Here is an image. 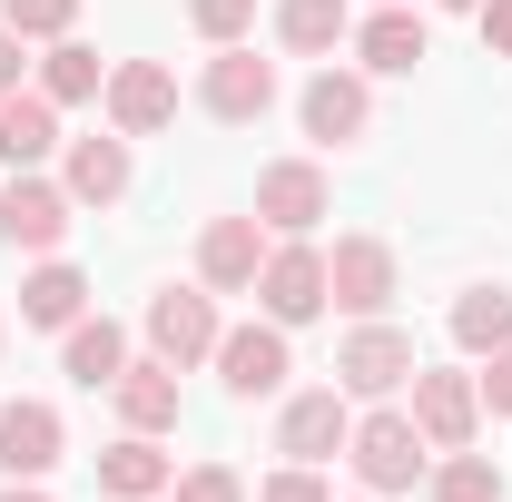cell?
<instances>
[{
    "mask_svg": "<svg viewBox=\"0 0 512 502\" xmlns=\"http://www.w3.org/2000/svg\"><path fill=\"white\" fill-rule=\"evenodd\" d=\"M444 10H483V0H444Z\"/></svg>",
    "mask_w": 512,
    "mask_h": 502,
    "instance_id": "obj_35",
    "label": "cell"
},
{
    "mask_svg": "<svg viewBox=\"0 0 512 502\" xmlns=\"http://www.w3.org/2000/svg\"><path fill=\"white\" fill-rule=\"evenodd\" d=\"M99 99H109V128H119V138H158V128L178 119V79L158 60H119Z\"/></svg>",
    "mask_w": 512,
    "mask_h": 502,
    "instance_id": "obj_12",
    "label": "cell"
},
{
    "mask_svg": "<svg viewBox=\"0 0 512 502\" xmlns=\"http://www.w3.org/2000/svg\"><path fill=\"white\" fill-rule=\"evenodd\" d=\"M168 502H256V493L227 473V463H188V473L168 483Z\"/></svg>",
    "mask_w": 512,
    "mask_h": 502,
    "instance_id": "obj_29",
    "label": "cell"
},
{
    "mask_svg": "<svg viewBox=\"0 0 512 502\" xmlns=\"http://www.w3.org/2000/svg\"><path fill=\"white\" fill-rule=\"evenodd\" d=\"M424 493H434V502H503V463L463 443V453H444V463L424 473Z\"/></svg>",
    "mask_w": 512,
    "mask_h": 502,
    "instance_id": "obj_26",
    "label": "cell"
},
{
    "mask_svg": "<svg viewBox=\"0 0 512 502\" xmlns=\"http://www.w3.org/2000/svg\"><path fill=\"white\" fill-rule=\"evenodd\" d=\"M365 128H375V89H365L355 69H316V79H306V138L345 148V138H365Z\"/></svg>",
    "mask_w": 512,
    "mask_h": 502,
    "instance_id": "obj_15",
    "label": "cell"
},
{
    "mask_svg": "<svg viewBox=\"0 0 512 502\" xmlns=\"http://www.w3.org/2000/svg\"><path fill=\"white\" fill-rule=\"evenodd\" d=\"M414 434L434 443V453H463V443L483 434V394H473V375L414 365Z\"/></svg>",
    "mask_w": 512,
    "mask_h": 502,
    "instance_id": "obj_8",
    "label": "cell"
},
{
    "mask_svg": "<svg viewBox=\"0 0 512 502\" xmlns=\"http://www.w3.org/2000/svg\"><path fill=\"white\" fill-rule=\"evenodd\" d=\"M325 296L345 315H384L394 306V247L384 237H335V256H325Z\"/></svg>",
    "mask_w": 512,
    "mask_h": 502,
    "instance_id": "obj_13",
    "label": "cell"
},
{
    "mask_svg": "<svg viewBox=\"0 0 512 502\" xmlns=\"http://www.w3.org/2000/svg\"><path fill=\"white\" fill-rule=\"evenodd\" d=\"M60 453H69V434H60V404H40V394L0 404V473H10V483H40V473H50Z\"/></svg>",
    "mask_w": 512,
    "mask_h": 502,
    "instance_id": "obj_14",
    "label": "cell"
},
{
    "mask_svg": "<svg viewBox=\"0 0 512 502\" xmlns=\"http://www.w3.org/2000/svg\"><path fill=\"white\" fill-rule=\"evenodd\" d=\"M0 30H20V40H69V30H79V0H0Z\"/></svg>",
    "mask_w": 512,
    "mask_h": 502,
    "instance_id": "obj_27",
    "label": "cell"
},
{
    "mask_svg": "<svg viewBox=\"0 0 512 502\" xmlns=\"http://www.w3.org/2000/svg\"><path fill=\"white\" fill-rule=\"evenodd\" d=\"M0 502H50V493H40V483H0Z\"/></svg>",
    "mask_w": 512,
    "mask_h": 502,
    "instance_id": "obj_34",
    "label": "cell"
},
{
    "mask_svg": "<svg viewBox=\"0 0 512 502\" xmlns=\"http://www.w3.org/2000/svg\"><path fill=\"white\" fill-rule=\"evenodd\" d=\"M109 394H119V424H128V434H168V424H178V365H158V355H138Z\"/></svg>",
    "mask_w": 512,
    "mask_h": 502,
    "instance_id": "obj_20",
    "label": "cell"
},
{
    "mask_svg": "<svg viewBox=\"0 0 512 502\" xmlns=\"http://www.w3.org/2000/svg\"><path fill=\"white\" fill-rule=\"evenodd\" d=\"M50 148H60V109L40 89H10L0 99V168H40Z\"/></svg>",
    "mask_w": 512,
    "mask_h": 502,
    "instance_id": "obj_21",
    "label": "cell"
},
{
    "mask_svg": "<svg viewBox=\"0 0 512 502\" xmlns=\"http://www.w3.org/2000/svg\"><path fill=\"white\" fill-rule=\"evenodd\" d=\"M345 463L365 473V493H414V483L434 473V443L414 434V414L384 404V414H365V424L345 434Z\"/></svg>",
    "mask_w": 512,
    "mask_h": 502,
    "instance_id": "obj_1",
    "label": "cell"
},
{
    "mask_svg": "<svg viewBox=\"0 0 512 502\" xmlns=\"http://www.w3.org/2000/svg\"><path fill=\"white\" fill-rule=\"evenodd\" d=\"M69 217H79V197H69L60 178L10 168V188H0V247H10V256H60Z\"/></svg>",
    "mask_w": 512,
    "mask_h": 502,
    "instance_id": "obj_2",
    "label": "cell"
},
{
    "mask_svg": "<svg viewBox=\"0 0 512 502\" xmlns=\"http://www.w3.org/2000/svg\"><path fill=\"white\" fill-rule=\"evenodd\" d=\"M217 384L237 394V404H266V394H286V375H296V355H286V325L266 315V325H227L217 335Z\"/></svg>",
    "mask_w": 512,
    "mask_h": 502,
    "instance_id": "obj_4",
    "label": "cell"
},
{
    "mask_svg": "<svg viewBox=\"0 0 512 502\" xmlns=\"http://www.w3.org/2000/svg\"><path fill=\"white\" fill-rule=\"evenodd\" d=\"M256 217L276 227V237H316L325 217H335V188H325L316 158H276L266 178H256Z\"/></svg>",
    "mask_w": 512,
    "mask_h": 502,
    "instance_id": "obj_7",
    "label": "cell"
},
{
    "mask_svg": "<svg viewBox=\"0 0 512 502\" xmlns=\"http://www.w3.org/2000/svg\"><path fill=\"white\" fill-rule=\"evenodd\" d=\"M188 30L227 50V40H247V30H256V0H188Z\"/></svg>",
    "mask_w": 512,
    "mask_h": 502,
    "instance_id": "obj_28",
    "label": "cell"
},
{
    "mask_svg": "<svg viewBox=\"0 0 512 502\" xmlns=\"http://www.w3.org/2000/svg\"><path fill=\"white\" fill-rule=\"evenodd\" d=\"M128 178H138V168H128V138H119V128H109V138H69L60 188L79 197V207H119V197H128Z\"/></svg>",
    "mask_w": 512,
    "mask_h": 502,
    "instance_id": "obj_16",
    "label": "cell"
},
{
    "mask_svg": "<svg viewBox=\"0 0 512 502\" xmlns=\"http://www.w3.org/2000/svg\"><path fill=\"white\" fill-rule=\"evenodd\" d=\"M345 434H355V414H345V384L286 394V414H276V453H286V463H325V453H345Z\"/></svg>",
    "mask_w": 512,
    "mask_h": 502,
    "instance_id": "obj_11",
    "label": "cell"
},
{
    "mask_svg": "<svg viewBox=\"0 0 512 502\" xmlns=\"http://www.w3.org/2000/svg\"><path fill=\"white\" fill-rule=\"evenodd\" d=\"M99 89H109L99 50H89V40H50V60H40V99H50V109H79V99H99Z\"/></svg>",
    "mask_w": 512,
    "mask_h": 502,
    "instance_id": "obj_25",
    "label": "cell"
},
{
    "mask_svg": "<svg viewBox=\"0 0 512 502\" xmlns=\"http://www.w3.org/2000/svg\"><path fill=\"white\" fill-rule=\"evenodd\" d=\"M168 483H178V463L158 453V434H119L109 453H99V493L109 502H158Z\"/></svg>",
    "mask_w": 512,
    "mask_h": 502,
    "instance_id": "obj_17",
    "label": "cell"
},
{
    "mask_svg": "<svg viewBox=\"0 0 512 502\" xmlns=\"http://www.w3.org/2000/svg\"><path fill=\"white\" fill-rule=\"evenodd\" d=\"M256 266H266V217H207V237H197V286L207 296H247Z\"/></svg>",
    "mask_w": 512,
    "mask_h": 502,
    "instance_id": "obj_10",
    "label": "cell"
},
{
    "mask_svg": "<svg viewBox=\"0 0 512 502\" xmlns=\"http://www.w3.org/2000/svg\"><path fill=\"white\" fill-rule=\"evenodd\" d=\"M20 50H30V40H20V30H0V99L20 89Z\"/></svg>",
    "mask_w": 512,
    "mask_h": 502,
    "instance_id": "obj_33",
    "label": "cell"
},
{
    "mask_svg": "<svg viewBox=\"0 0 512 502\" xmlns=\"http://www.w3.org/2000/svg\"><path fill=\"white\" fill-rule=\"evenodd\" d=\"M89 315V276L79 266H60V256H40L30 276H20V325H50V335H69Z\"/></svg>",
    "mask_w": 512,
    "mask_h": 502,
    "instance_id": "obj_18",
    "label": "cell"
},
{
    "mask_svg": "<svg viewBox=\"0 0 512 502\" xmlns=\"http://www.w3.org/2000/svg\"><path fill=\"white\" fill-rule=\"evenodd\" d=\"M335 384H345V394H404V384H414V335L384 325V315H365V325L335 345Z\"/></svg>",
    "mask_w": 512,
    "mask_h": 502,
    "instance_id": "obj_6",
    "label": "cell"
},
{
    "mask_svg": "<svg viewBox=\"0 0 512 502\" xmlns=\"http://www.w3.org/2000/svg\"><path fill=\"white\" fill-rule=\"evenodd\" d=\"M473 20H483V40H493V50H503V60H512V0H483Z\"/></svg>",
    "mask_w": 512,
    "mask_h": 502,
    "instance_id": "obj_32",
    "label": "cell"
},
{
    "mask_svg": "<svg viewBox=\"0 0 512 502\" xmlns=\"http://www.w3.org/2000/svg\"><path fill=\"white\" fill-rule=\"evenodd\" d=\"M256 306L276 315L286 335L296 325H316L335 296H325V247H306V237H286V247H266V266H256Z\"/></svg>",
    "mask_w": 512,
    "mask_h": 502,
    "instance_id": "obj_5",
    "label": "cell"
},
{
    "mask_svg": "<svg viewBox=\"0 0 512 502\" xmlns=\"http://www.w3.org/2000/svg\"><path fill=\"white\" fill-rule=\"evenodd\" d=\"M355 60L384 69V79H404V69L424 60V10H414V0H384L375 20L355 30Z\"/></svg>",
    "mask_w": 512,
    "mask_h": 502,
    "instance_id": "obj_19",
    "label": "cell"
},
{
    "mask_svg": "<svg viewBox=\"0 0 512 502\" xmlns=\"http://www.w3.org/2000/svg\"><path fill=\"white\" fill-rule=\"evenodd\" d=\"M375 10H384V0H375Z\"/></svg>",
    "mask_w": 512,
    "mask_h": 502,
    "instance_id": "obj_36",
    "label": "cell"
},
{
    "mask_svg": "<svg viewBox=\"0 0 512 502\" xmlns=\"http://www.w3.org/2000/svg\"><path fill=\"white\" fill-rule=\"evenodd\" d=\"M345 30H355V10H345V0H276V40H286L296 60H325Z\"/></svg>",
    "mask_w": 512,
    "mask_h": 502,
    "instance_id": "obj_23",
    "label": "cell"
},
{
    "mask_svg": "<svg viewBox=\"0 0 512 502\" xmlns=\"http://www.w3.org/2000/svg\"><path fill=\"white\" fill-rule=\"evenodd\" d=\"M453 345H463V355L512 345V286H463V296H453Z\"/></svg>",
    "mask_w": 512,
    "mask_h": 502,
    "instance_id": "obj_24",
    "label": "cell"
},
{
    "mask_svg": "<svg viewBox=\"0 0 512 502\" xmlns=\"http://www.w3.org/2000/svg\"><path fill=\"white\" fill-rule=\"evenodd\" d=\"M197 99H207V119H227V128H247L276 109V69L256 60L247 40H227L217 60H207V79H197Z\"/></svg>",
    "mask_w": 512,
    "mask_h": 502,
    "instance_id": "obj_9",
    "label": "cell"
},
{
    "mask_svg": "<svg viewBox=\"0 0 512 502\" xmlns=\"http://www.w3.org/2000/svg\"><path fill=\"white\" fill-rule=\"evenodd\" d=\"M256 502H335V493H325L316 463H286V473H266V483H256Z\"/></svg>",
    "mask_w": 512,
    "mask_h": 502,
    "instance_id": "obj_30",
    "label": "cell"
},
{
    "mask_svg": "<svg viewBox=\"0 0 512 502\" xmlns=\"http://www.w3.org/2000/svg\"><path fill=\"white\" fill-rule=\"evenodd\" d=\"M60 365L89 384V394H99V384H119V375H128V335L109 325V315H79V325L60 335Z\"/></svg>",
    "mask_w": 512,
    "mask_h": 502,
    "instance_id": "obj_22",
    "label": "cell"
},
{
    "mask_svg": "<svg viewBox=\"0 0 512 502\" xmlns=\"http://www.w3.org/2000/svg\"><path fill=\"white\" fill-rule=\"evenodd\" d=\"M473 394H483V414H503V424H512V345H493V365L473 375Z\"/></svg>",
    "mask_w": 512,
    "mask_h": 502,
    "instance_id": "obj_31",
    "label": "cell"
},
{
    "mask_svg": "<svg viewBox=\"0 0 512 502\" xmlns=\"http://www.w3.org/2000/svg\"><path fill=\"white\" fill-rule=\"evenodd\" d=\"M217 335H227V325H217V296H207V286H158V296H148V355H158V365L188 375V365L217 355Z\"/></svg>",
    "mask_w": 512,
    "mask_h": 502,
    "instance_id": "obj_3",
    "label": "cell"
}]
</instances>
